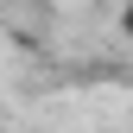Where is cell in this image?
I'll list each match as a JSON object with an SVG mask.
<instances>
[]
</instances>
